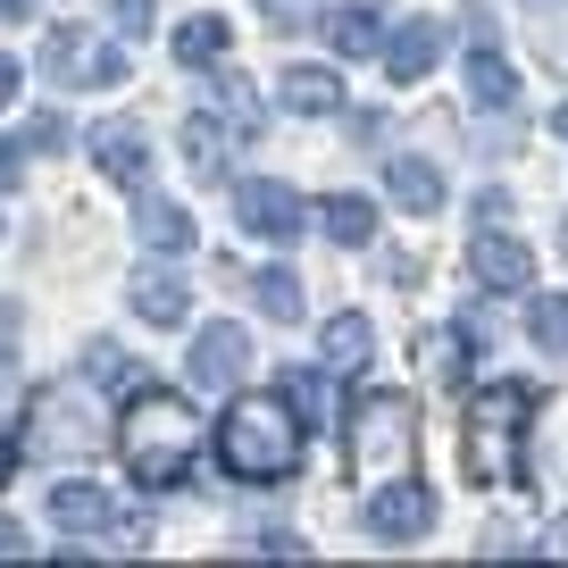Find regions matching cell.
<instances>
[{
  "mask_svg": "<svg viewBox=\"0 0 568 568\" xmlns=\"http://www.w3.org/2000/svg\"><path fill=\"white\" fill-rule=\"evenodd\" d=\"M118 460L134 468L142 494H176V485L193 477V460H201L193 402L168 393V385H134V402H125V418H118Z\"/></svg>",
  "mask_w": 568,
  "mask_h": 568,
  "instance_id": "1",
  "label": "cell"
},
{
  "mask_svg": "<svg viewBox=\"0 0 568 568\" xmlns=\"http://www.w3.org/2000/svg\"><path fill=\"white\" fill-rule=\"evenodd\" d=\"M535 402L544 393L527 385V376H485L477 393H468V418H460V468L468 485H527V452H518V435L535 426Z\"/></svg>",
  "mask_w": 568,
  "mask_h": 568,
  "instance_id": "2",
  "label": "cell"
},
{
  "mask_svg": "<svg viewBox=\"0 0 568 568\" xmlns=\"http://www.w3.org/2000/svg\"><path fill=\"white\" fill-rule=\"evenodd\" d=\"M210 444H217V468H226V477L284 485L293 468H302V418H293L284 393H234Z\"/></svg>",
  "mask_w": 568,
  "mask_h": 568,
  "instance_id": "3",
  "label": "cell"
},
{
  "mask_svg": "<svg viewBox=\"0 0 568 568\" xmlns=\"http://www.w3.org/2000/svg\"><path fill=\"white\" fill-rule=\"evenodd\" d=\"M42 75H51L59 92H109V84H125V51L101 42L92 26H59V34L42 42Z\"/></svg>",
  "mask_w": 568,
  "mask_h": 568,
  "instance_id": "4",
  "label": "cell"
},
{
  "mask_svg": "<svg viewBox=\"0 0 568 568\" xmlns=\"http://www.w3.org/2000/svg\"><path fill=\"white\" fill-rule=\"evenodd\" d=\"M409 402L402 393H359L352 402V468L359 477H368V468H385L393 452H409Z\"/></svg>",
  "mask_w": 568,
  "mask_h": 568,
  "instance_id": "5",
  "label": "cell"
},
{
  "mask_svg": "<svg viewBox=\"0 0 568 568\" xmlns=\"http://www.w3.org/2000/svg\"><path fill=\"white\" fill-rule=\"evenodd\" d=\"M359 527H368L376 544H418V535L435 527V494H426L418 477L376 485V494H368V510H359Z\"/></svg>",
  "mask_w": 568,
  "mask_h": 568,
  "instance_id": "6",
  "label": "cell"
},
{
  "mask_svg": "<svg viewBox=\"0 0 568 568\" xmlns=\"http://www.w3.org/2000/svg\"><path fill=\"white\" fill-rule=\"evenodd\" d=\"M234 217H243V234H260V243H302V193L276 184V176H243Z\"/></svg>",
  "mask_w": 568,
  "mask_h": 568,
  "instance_id": "7",
  "label": "cell"
},
{
  "mask_svg": "<svg viewBox=\"0 0 568 568\" xmlns=\"http://www.w3.org/2000/svg\"><path fill=\"white\" fill-rule=\"evenodd\" d=\"M468 276L485 284V293H527L535 284V243H518V234H477L468 243Z\"/></svg>",
  "mask_w": 568,
  "mask_h": 568,
  "instance_id": "8",
  "label": "cell"
},
{
  "mask_svg": "<svg viewBox=\"0 0 568 568\" xmlns=\"http://www.w3.org/2000/svg\"><path fill=\"white\" fill-rule=\"evenodd\" d=\"M92 168H101L109 184H125V193H142V176H151V134H142L134 118L92 125Z\"/></svg>",
  "mask_w": 568,
  "mask_h": 568,
  "instance_id": "9",
  "label": "cell"
},
{
  "mask_svg": "<svg viewBox=\"0 0 568 568\" xmlns=\"http://www.w3.org/2000/svg\"><path fill=\"white\" fill-rule=\"evenodd\" d=\"M376 59H385L393 84H426V75H435V59H444V26H435V18H402Z\"/></svg>",
  "mask_w": 568,
  "mask_h": 568,
  "instance_id": "10",
  "label": "cell"
},
{
  "mask_svg": "<svg viewBox=\"0 0 568 568\" xmlns=\"http://www.w3.org/2000/svg\"><path fill=\"white\" fill-rule=\"evenodd\" d=\"M184 368L201 376V385H234V376L251 368V335L234 318H217V326H201L193 335V352H184Z\"/></svg>",
  "mask_w": 568,
  "mask_h": 568,
  "instance_id": "11",
  "label": "cell"
},
{
  "mask_svg": "<svg viewBox=\"0 0 568 568\" xmlns=\"http://www.w3.org/2000/svg\"><path fill=\"white\" fill-rule=\"evenodd\" d=\"M134 243H151V251H193L201 243V226H193V210L184 201H168V193H134Z\"/></svg>",
  "mask_w": 568,
  "mask_h": 568,
  "instance_id": "12",
  "label": "cell"
},
{
  "mask_svg": "<svg viewBox=\"0 0 568 568\" xmlns=\"http://www.w3.org/2000/svg\"><path fill=\"white\" fill-rule=\"evenodd\" d=\"M385 201H393V210H409V217H444V168H435V160H393L385 168Z\"/></svg>",
  "mask_w": 568,
  "mask_h": 568,
  "instance_id": "13",
  "label": "cell"
},
{
  "mask_svg": "<svg viewBox=\"0 0 568 568\" xmlns=\"http://www.w3.org/2000/svg\"><path fill=\"white\" fill-rule=\"evenodd\" d=\"M51 518H59V535H109L118 527V501H109V485H51Z\"/></svg>",
  "mask_w": 568,
  "mask_h": 568,
  "instance_id": "14",
  "label": "cell"
},
{
  "mask_svg": "<svg viewBox=\"0 0 568 568\" xmlns=\"http://www.w3.org/2000/svg\"><path fill=\"white\" fill-rule=\"evenodd\" d=\"M276 101L293 109V118H335V109H352L335 68H284V75H276Z\"/></svg>",
  "mask_w": 568,
  "mask_h": 568,
  "instance_id": "15",
  "label": "cell"
},
{
  "mask_svg": "<svg viewBox=\"0 0 568 568\" xmlns=\"http://www.w3.org/2000/svg\"><path fill=\"white\" fill-rule=\"evenodd\" d=\"M368 352H376V326L359 318V310H335V318L318 326V359L335 376H359V368H368Z\"/></svg>",
  "mask_w": 568,
  "mask_h": 568,
  "instance_id": "16",
  "label": "cell"
},
{
  "mask_svg": "<svg viewBox=\"0 0 568 568\" xmlns=\"http://www.w3.org/2000/svg\"><path fill=\"white\" fill-rule=\"evenodd\" d=\"M134 310H142V326H184L193 293H184L176 267H134Z\"/></svg>",
  "mask_w": 568,
  "mask_h": 568,
  "instance_id": "17",
  "label": "cell"
},
{
  "mask_svg": "<svg viewBox=\"0 0 568 568\" xmlns=\"http://www.w3.org/2000/svg\"><path fill=\"white\" fill-rule=\"evenodd\" d=\"M518 92H527V84H518V68L477 42V51H468V109H518Z\"/></svg>",
  "mask_w": 568,
  "mask_h": 568,
  "instance_id": "18",
  "label": "cell"
},
{
  "mask_svg": "<svg viewBox=\"0 0 568 568\" xmlns=\"http://www.w3.org/2000/svg\"><path fill=\"white\" fill-rule=\"evenodd\" d=\"M326 42H335V59H368L385 51V18L368 0H343V9H326Z\"/></svg>",
  "mask_w": 568,
  "mask_h": 568,
  "instance_id": "19",
  "label": "cell"
},
{
  "mask_svg": "<svg viewBox=\"0 0 568 568\" xmlns=\"http://www.w3.org/2000/svg\"><path fill=\"white\" fill-rule=\"evenodd\" d=\"M226 134H234V125L217 118V109H193V118H184V160H193V176H201V184L226 176Z\"/></svg>",
  "mask_w": 568,
  "mask_h": 568,
  "instance_id": "20",
  "label": "cell"
},
{
  "mask_svg": "<svg viewBox=\"0 0 568 568\" xmlns=\"http://www.w3.org/2000/svg\"><path fill=\"white\" fill-rule=\"evenodd\" d=\"M318 226H326V243H376V201L326 193V201H318Z\"/></svg>",
  "mask_w": 568,
  "mask_h": 568,
  "instance_id": "21",
  "label": "cell"
},
{
  "mask_svg": "<svg viewBox=\"0 0 568 568\" xmlns=\"http://www.w3.org/2000/svg\"><path fill=\"white\" fill-rule=\"evenodd\" d=\"M226 18H217V9H201V18H184L176 26V59H184V68H217V59H226Z\"/></svg>",
  "mask_w": 568,
  "mask_h": 568,
  "instance_id": "22",
  "label": "cell"
},
{
  "mask_svg": "<svg viewBox=\"0 0 568 568\" xmlns=\"http://www.w3.org/2000/svg\"><path fill=\"white\" fill-rule=\"evenodd\" d=\"M527 335H535V352L568 359V293H535V310H527Z\"/></svg>",
  "mask_w": 568,
  "mask_h": 568,
  "instance_id": "23",
  "label": "cell"
},
{
  "mask_svg": "<svg viewBox=\"0 0 568 568\" xmlns=\"http://www.w3.org/2000/svg\"><path fill=\"white\" fill-rule=\"evenodd\" d=\"M276 393H284V402H293V418H302V426L335 418V409H326V385H318V376H310V368H284V376H276Z\"/></svg>",
  "mask_w": 568,
  "mask_h": 568,
  "instance_id": "24",
  "label": "cell"
},
{
  "mask_svg": "<svg viewBox=\"0 0 568 568\" xmlns=\"http://www.w3.org/2000/svg\"><path fill=\"white\" fill-rule=\"evenodd\" d=\"M260 310L267 318H302V276L293 267H260Z\"/></svg>",
  "mask_w": 568,
  "mask_h": 568,
  "instance_id": "25",
  "label": "cell"
},
{
  "mask_svg": "<svg viewBox=\"0 0 568 568\" xmlns=\"http://www.w3.org/2000/svg\"><path fill=\"white\" fill-rule=\"evenodd\" d=\"M217 118H226L234 134H251V125H260V92H251L243 75H226V84H217Z\"/></svg>",
  "mask_w": 568,
  "mask_h": 568,
  "instance_id": "26",
  "label": "cell"
},
{
  "mask_svg": "<svg viewBox=\"0 0 568 568\" xmlns=\"http://www.w3.org/2000/svg\"><path fill=\"white\" fill-rule=\"evenodd\" d=\"M84 368H92V385H134L142 376V368H125L118 343H84Z\"/></svg>",
  "mask_w": 568,
  "mask_h": 568,
  "instance_id": "27",
  "label": "cell"
},
{
  "mask_svg": "<svg viewBox=\"0 0 568 568\" xmlns=\"http://www.w3.org/2000/svg\"><path fill=\"white\" fill-rule=\"evenodd\" d=\"M26 151H68V118H26Z\"/></svg>",
  "mask_w": 568,
  "mask_h": 568,
  "instance_id": "28",
  "label": "cell"
},
{
  "mask_svg": "<svg viewBox=\"0 0 568 568\" xmlns=\"http://www.w3.org/2000/svg\"><path fill=\"white\" fill-rule=\"evenodd\" d=\"M151 18H160V0H118V34H151Z\"/></svg>",
  "mask_w": 568,
  "mask_h": 568,
  "instance_id": "29",
  "label": "cell"
},
{
  "mask_svg": "<svg viewBox=\"0 0 568 568\" xmlns=\"http://www.w3.org/2000/svg\"><path fill=\"white\" fill-rule=\"evenodd\" d=\"M18 335H26V326H18V302H0V368L18 359Z\"/></svg>",
  "mask_w": 568,
  "mask_h": 568,
  "instance_id": "30",
  "label": "cell"
},
{
  "mask_svg": "<svg viewBox=\"0 0 568 568\" xmlns=\"http://www.w3.org/2000/svg\"><path fill=\"white\" fill-rule=\"evenodd\" d=\"M18 160H26V134H0V193L18 184Z\"/></svg>",
  "mask_w": 568,
  "mask_h": 568,
  "instance_id": "31",
  "label": "cell"
},
{
  "mask_svg": "<svg viewBox=\"0 0 568 568\" xmlns=\"http://www.w3.org/2000/svg\"><path fill=\"white\" fill-rule=\"evenodd\" d=\"M260 18H267V26H302L310 0H260Z\"/></svg>",
  "mask_w": 568,
  "mask_h": 568,
  "instance_id": "32",
  "label": "cell"
},
{
  "mask_svg": "<svg viewBox=\"0 0 568 568\" xmlns=\"http://www.w3.org/2000/svg\"><path fill=\"white\" fill-rule=\"evenodd\" d=\"M18 92H26V68L9 51H0V109H18Z\"/></svg>",
  "mask_w": 568,
  "mask_h": 568,
  "instance_id": "33",
  "label": "cell"
},
{
  "mask_svg": "<svg viewBox=\"0 0 568 568\" xmlns=\"http://www.w3.org/2000/svg\"><path fill=\"white\" fill-rule=\"evenodd\" d=\"M18 460H26V452H18V435H0V485L18 477Z\"/></svg>",
  "mask_w": 568,
  "mask_h": 568,
  "instance_id": "34",
  "label": "cell"
},
{
  "mask_svg": "<svg viewBox=\"0 0 568 568\" xmlns=\"http://www.w3.org/2000/svg\"><path fill=\"white\" fill-rule=\"evenodd\" d=\"M0 560H26V535L9 527V518H0Z\"/></svg>",
  "mask_w": 568,
  "mask_h": 568,
  "instance_id": "35",
  "label": "cell"
},
{
  "mask_svg": "<svg viewBox=\"0 0 568 568\" xmlns=\"http://www.w3.org/2000/svg\"><path fill=\"white\" fill-rule=\"evenodd\" d=\"M18 18H34V0H0V26H18Z\"/></svg>",
  "mask_w": 568,
  "mask_h": 568,
  "instance_id": "36",
  "label": "cell"
},
{
  "mask_svg": "<svg viewBox=\"0 0 568 568\" xmlns=\"http://www.w3.org/2000/svg\"><path fill=\"white\" fill-rule=\"evenodd\" d=\"M551 134H560V142H568V101H560V109H551Z\"/></svg>",
  "mask_w": 568,
  "mask_h": 568,
  "instance_id": "37",
  "label": "cell"
}]
</instances>
